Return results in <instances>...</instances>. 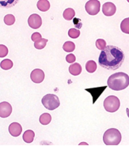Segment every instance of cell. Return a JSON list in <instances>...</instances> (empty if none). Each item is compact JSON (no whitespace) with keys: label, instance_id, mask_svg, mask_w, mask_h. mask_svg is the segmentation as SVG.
<instances>
[{"label":"cell","instance_id":"cell-32","mask_svg":"<svg viewBox=\"0 0 129 146\" xmlns=\"http://www.w3.org/2000/svg\"><path fill=\"white\" fill-rule=\"evenodd\" d=\"M127 1H128V3H129V0H127Z\"/></svg>","mask_w":129,"mask_h":146},{"label":"cell","instance_id":"cell-24","mask_svg":"<svg viewBox=\"0 0 129 146\" xmlns=\"http://www.w3.org/2000/svg\"><path fill=\"white\" fill-rule=\"evenodd\" d=\"M4 23L7 25H12L15 22V17L13 14H7L4 17Z\"/></svg>","mask_w":129,"mask_h":146},{"label":"cell","instance_id":"cell-5","mask_svg":"<svg viewBox=\"0 0 129 146\" xmlns=\"http://www.w3.org/2000/svg\"><path fill=\"white\" fill-rule=\"evenodd\" d=\"M120 106V102L118 97L115 96H109L104 100V108L108 112H116L118 111Z\"/></svg>","mask_w":129,"mask_h":146},{"label":"cell","instance_id":"cell-29","mask_svg":"<svg viewBox=\"0 0 129 146\" xmlns=\"http://www.w3.org/2000/svg\"><path fill=\"white\" fill-rule=\"evenodd\" d=\"M73 22H74V25H75V28L76 29H81L82 26V24L81 22V19H78V18H76V17H74V20H73Z\"/></svg>","mask_w":129,"mask_h":146},{"label":"cell","instance_id":"cell-1","mask_svg":"<svg viewBox=\"0 0 129 146\" xmlns=\"http://www.w3.org/2000/svg\"><path fill=\"white\" fill-rule=\"evenodd\" d=\"M124 54L120 48L113 45L106 46L99 55V65L108 70L119 69L124 61Z\"/></svg>","mask_w":129,"mask_h":146},{"label":"cell","instance_id":"cell-19","mask_svg":"<svg viewBox=\"0 0 129 146\" xmlns=\"http://www.w3.org/2000/svg\"><path fill=\"white\" fill-rule=\"evenodd\" d=\"M86 70L88 73H94L97 70V64L94 61L90 60L86 64Z\"/></svg>","mask_w":129,"mask_h":146},{"label":"cell","instance_id":"cell-8","mask_svg":"<svg viewBox=\"0 0 129 146\" xmlns=\"http://www.w3.org/2000/svg\"><path fill=\"white\" fill-rule=\"evenodd\" d=\"M44 71L41 70V69H35L33 71L31 72L30 78L32 80V82L36 83V84H39L44 81Z\"/></svg>","mask_w":129,"mask_h":146},{"label":"cell","instance_id":"cell-2","mask_svg":"<svg viewBox=\"0 0 129 146\" xmlns=\"http://www.w3.org/2000/svg\"><path fill=\"white\" fill-rule=\"evenodd\" d=\"M108 86L114 91H120L128 88L129 76L124 72H118L112 74L107 81Z\"/></svg>","mask_w":129,"mask_h":146},{"label":"cell","instance_id":"cell-23","mask_svg":"<svg viewBox=\"0 0 129 146\" xmlns=\"http://www.w3.org/2000/svg\"><path fill=\"white\" fill-rule=\"evenodd\" d=\"M13 62L11 61L10 59H4L3 61L1 62V64L0 66L1 68L4 70H8L13 67Z\"/></svg>","mask_w":129,"mask_h":146},{"label":"cell","instance_id":"cell-28","mask_svg":"<svg viewBox=\"0 0 129 146\" xmlns=\"http://www.w3.org/2000/svg\"><path fill=\"white\" fill-rule=\"evenodd\" d=\"M76 60L75 55L73 54H69L66 56V61L69 63H74Z\"/></svg>","mask_w":129,"mask_h":146},{"label":"cell","instance_id":"cell-6","mask_svg":"<svg viewBox=\"0 0 129 146\" xmlns=\"http://www.w3.org/2000/svg\"><path fill=\"white\" fill-rule=\"evenodd\" d=\"M101 3L98 0H89L86 3L85 9L90 15H97L100 12Z\"/></svg>","mask_w":129,"mask_h":146},{"label":"cell","instance_id":"cell-20","mask_svg":"<svg viewBox=\"0 0 129 146\" xmlns=\"http://www.w3.org/2000/svg\"><path fill=\"white\" fill-rule=\"evenodd\" d=\"M48 40L47 39H44V38H41L40 40H38L37 41L34 42V47L35 48H37L38 50H41L43 48H45L46 44L48 43Z\"/></svg>","mask_w":129,"mask_h":146},{"label":"cell","instance_id":"cell-3","mask_svg":"<svg viewBox=\"0 0 129 146\" xmlns=\"http://www.w3.org/2000/svg\"><path fill=\"white\" fill-rule=\"evenodd\" d=\"M103 141L106 145H117L121 141V133L115 128L107 129L104 133Z\"/></svg>","mask_w":129,"mask_h":146},{"label":"cell","instance_id":"cell-31","mask_svg":"<svg viewBox=\"0 0 129 146\" xmlns=\"http://www.w3.org/2000/svg\"><path fill=\"white\" fill-rule=\"evenodd\" d=\"M126 113H127V115H128V116L129 118V108L126 109Z\"/></svg>","mask_w":129,"mask_h":146},{"label":"cell","instance_id":"cell-26","mask_svg":"<svg viewBox=\"0 0 129 146\" xmlns=\"http://www.w3.org/2000/svg\"><path fill=\"white\" fill-rule=\"evenodd\" d=\"M96 47L99 50H103L106 48V42L103 39H98L96 40Z\"/></svg>","mask_w":129,"mask_h":146},{"label":"cell","instance_id":"cell-15","mask_svg":"<svg viewBox=\"0 0 129 146\" xmlns=\"http://www.w3.org/2000/svg\"><path fill=\"white\" fill-rule=\"evenodd\" d=\"M34 137H35V133H34L33 131L31 130V129H28L23 133L22 138H23V141L25 142L31 143L33 141Z\"/></svg>","mask_w":129,"mask_h":146},{"label":"cell","instance_id":"cell-17","mask_svg":"<svg viewBox=\"0 0 129 146\" xmlns=\"http://www.w3.org/2000/svg\"><path fill=\"white\" fill-rule=\"evenodd\" d=\"M18 3V0H0L1 7L3 8H10L15 6Z\"/></svg>","mask_w":129,"mask_h":146},{"label":"cell","instance_id":"cell-11","mask_svg":"<svg viewBox=\"0 0 129 146\" xmlns=\"http://www.w3.org/2000/svg\"><path fill=\"white\" fill-rule=\"evenodd\" d=\"M116 11V7L112 3H105L102 7V12L107 17H111L114 15Z\"/></svg>","mask_w":129,"mask_h":146},{"label":"cell","instance_id":"cell-30","mask_svg":"<svg viewBox=\"0 0 129 146\" xmlns=\"http://www.w3.org/2000/svg\"><path fill=\"white\" fill-rule=\"evenodd\" d=\"M41 35L39 33H34L32 34L31 36V40L33 41V42H36V41H37L38 40H40L41 39Z\"/></svg>","mask_w":129,"mask_h":146},{"label":"cell","instance_id":"cell-9","mask_svg":"<svg viewBox=\"0 0 129 146\" xmlns=\"http://www.w3.org/2000/svg\"><path fill=\"white\" fill-rule=\"evenodd\" d=\"M12 112V107L10 104L3 101L0 104V116L1 118H7L10 115Z\"/></svg>","mask_w":129,"mask_h":146},{"label":"cell","instance_id":"cell-22","mask_svg":"<svg viewBox=\"0 0 129 146\" xmlns=\"http://www.w3.org/2000/svg\"><path fill=\"white\" fill-rule=\"evenodd\" d=\"M63 49L67 52H72L75 49V44H74V42L72 41H67L63 45Z\"/></svg>","mask_w":129,"mask_h":146},{"label":"cell","instance_id":"cell-14","mask_svg":"<svg viewBox=\"0 0 129 146\" xmlns=\"http://www.w3.org/2000/svg\"><path fill=\"white\" fill-rule=\"evenodd\" d=\"M37 6L38 10L42 12H46L50 9V3L48 0H39Z\"/></svg>","mask_w":129,"mask_h":146},{"label":"cell","instance_id":"cell-16","mask_svg":"<svg viewBox=\"0 0 129 146\" xmlns=\"http://www.w3.org/2000/svg\"><path fill=\"white\" fill-rule=\"evenodd\" d=\"M75 15V11L74 9L72 8H68L63 11V17L64 18L65 20L70 21L74 19Z\"/></svg>","mask_w":129,"mask_h":146},{"label":"cell","instance_id":"cell-21","mask_svg":"<svg viewBox=\"0 0 129 146\" xmlns=\"http://www.w3.org/2000/svg\"><path fill=\"white\" fill-rule=\"evenodd\" d=\"M120 29L123 33H124L126 34H129V17H127L121 21Z\"/></svg>","mask_w":129,"mask_h":146},{"label":"cell","instance_id":"cell-18","mask_svg":"<svg viewBox=\"0 0 129 146\" xmlns=\"http://www.w3.org/2000/svg\"><path fill=\"white\" fill-rule=\"evenodd\" d=\"M39 121L42 125H48L51 121V116L48 113H44L40 116Z\"/></svg>","mask_w":129,"mask_h":146},{"label":"cell","instance_id":"cell-4","mask_svg":"<svg viewBox=\"0 0 129 146\" xmlns=\"http://www.w3.org/2000/svg\"><path fill=\"white\" fill-rule=\"evenodd\" d=\"M41 102L45 108L50 111H53L55 109L58 108L60 105L59 97L54 94H47L44 96V97L41 100Z\"/></svg>","mask_w":129,"mask_h":146},{"label":"cell","instance_id":"cell-7","mask_svg":"<svg viewBox=\"0 0 129 146\" xmlns=\"http://www.w3.org/2000/svg\"><path fill=\"white\" fill-rule=\"evenodd\" d=\"M28 24L32 29H37L41 27L42 25V19L40 15L37 14H33L29 16L28 19Z\"/></svg>","mask_w":129,"mask_h":146},{"label":"cell","instance_id":"cell-13","mask_svg":"<svg viewBox=\"0 0 129 146\" xmlns=\"http://www.w3.org/2000/svg\"><path fill=\"white\" fill-rule=\"evenodd\" d=\"M82 69L81 65L78 63V62H75L74 64H72L69 66V72L70 74L73 76H78L82 73Z\"/></svg>","mask_w":129,"mask_h":146},{"label":"cell","instance_id":"cell-27","mask_svg":"<svg viewBox=\"0 0 129 146\" xmlns=\"http://www.w3.org/2000/svg\"><path fill=\"white\" fill-rule=\"evenodd\" d=\"M7 54H8V48L3 44H1L0 45V57L3 58L5 56H7Z\"/></svg>","mask_w":129,"mask_h":146},{"label":"cell","instance_id":"cell-10","mask_svg":"<svg viewBox=\"0 0 129 146\" xmlns=\"http://www.w3.org/2000/svg\"><path fill=\"white\" fill-rule=\"evenodd\" d=\"M106 88L107 86H102V87H98V88H86L85 90L91 94L92 98H93V104H94L98 98L102 95V92L105 91V89H106Z\"/></svg>","mask_w":129,"mask_h":146},{"label":"cell","instance_id":"cell-25","mask_svg":"<svg viewBox=\"0 0 129 146\" xmlns=\"http://www.w3.org/2000/svg\"><path fill=\"white\" fill-rule=\"evenodd\" d=\"M68 36L72 39H76L80 36V31L78 29H70L68 31Z\"/></svg>","mask_w":129,"mask_h":146},{"label":"cell","instance_id":"cell-12","mask_svg":"<svg viewBox=\"0 0 129 146\" xmlns=\"http://www.w3.org/2000/svg\"><path fill=\"white\" fill-rule=\"evenodd\" d=\"M9 132L13 137H18L22 132V127L18 122H13L9 126Z\"/></svg>","mask_w":129,"mask_h":146}]
</instances>
